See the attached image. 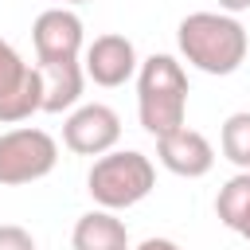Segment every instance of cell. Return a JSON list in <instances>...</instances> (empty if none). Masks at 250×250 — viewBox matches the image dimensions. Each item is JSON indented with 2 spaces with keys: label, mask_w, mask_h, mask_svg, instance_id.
Segmentation results:
<instances>
[{
  "label": "cell",
  "mask_w": 250,
  "mask_h": 250,
  "mask_svg": "<svg viewBox=\"0 0 250 250\" xmlns=\"http://www.w3.org/2000/svg\"><path fill=\"white\" fill-rule=\"evenodd\" d=\"M176 43H180V55L203 70V74H234L242 62H246V51H250V35L246 27L227 16V12H191L180 20L176 27Z\"/></svg>",
  "instance_id": "obj_1"
},
{
  "label": "cell",
  "mask_w": 250,
  "mask_h": 250,
  "mask_svg": "<svg viewBox=\"0 0 250 250\" xmlns=\"http://www.w3.org/2000/svg\"><path fill=\"white\" fill-rule=\"evenodd\" d=\"M137 113L145 133L164 137L188 117V74L172 55H148L137 66Z\"/></svg>",
  "instance_id": "obj_2"
},
{
  "label": "cell",
  "mask_w": 250,
  "mask_h": 250,
  "mask_svg": "<svg viewBox=\"0 0 250 250\" xmlns=\"http://www.w3.org/2000/svg\"><path fill=\"white\" fill-rule=\"evenodd\" d=\"M152 188H156V168L137 148H113V152L98 156L86 176V191L102 211L137 207Z\"/></svg>",
  "instance_id": "obj_3"
},
{
  "label": "cell",
  "mask_w": 250,
  "mask_h": 250,
  "mask_svg": "<svg viewBox=\"0 0 250 250\" xmlns=\"http://www.w3.org/2000/svg\"><path fill=\"white\" fill-rule=\"evenodd\" d=\"M59 164V145L51 133L20 125L0 133V184L4 188H23L43 176H51Z\"/></svg>",
  "instance_id": "obj_4"
},
{
  "label": "cell",
  "mask_w": 250,
  "mask_h": 250,
  "mask_svg": "<svg viewBox=\"0 0 250 250\" xmlns=\"http://www.w3.org/2000/svg\"><path fill=\"white\" fill-rule=\"evenodd\" d=\"M117 141H121V117L102 102L78 105L62 121V145L78 156H105L117 148Z\"/></svg>",
  "instance_id": "obj_5"
},
{
  "label": "cell",
  "mask_w": 250,
  "mask_h": 250,
  "mask_svg": "<svg viewBox=\"0 0 250 250\" xmlns=\"http://www.w3.org/2000/svg\"><path fill=\"white\" fill-rule=\"evenodd\" d=\"M31 43H35V62H78L82 59V20L70 8H47L31 23Z\"/></svg>",
  "instance_id": "obj_6"
},
{
  "label": "cell",
  "mask_w": 250,
  "mask_h": 250,
  "mask_svg": "<svg viewBox=\"0 0 250 250\" xmlns=\"http://www.w3.org/2000/svg\"><path fill=\"white\" fill-rule=\"evenodd\" d=\"M137 47H133V39H125V35H117V31H105V35H98L86 51H82V70H86V78H94V86H105V90H113V86H125L133 74H137Z\"/></svg>",
  "instance_id": "obj_7"
},
{
  "label": "cell",
  "mask_w": 250,
  "mask_h": 250,
  "mask_svg": "<svg viewBox=\"0 0 250 250\" xmlns=\"http://www.w3.org/2000/svg\"><path fill=\"white\" fill-rule=\"evenodd\" d=\"M156 156H160V164H164L172 176H184V180H199V176H207V172L215 168V148H211V141H207L199 129H188V125L156 137Z\"/></svg>",
  "instance_id": "obj_8"
},
{
  "label": "cell",
  "mask_w": 250,
  "mask_h": 250,
  "mask_svg": "<svg viewBox=\"0 0 250 250\" xmlns=\"http://www.w3.org/2000/svg\"><path fill=\"white\" fill-rule=\"evenodd\" d=\"M39 109H43V74H39V66L27 62L12 82L0 86V125L27 121Z\"/></svg>",
  "instance_id": "obj_9"
},
{
  "label": "cell",
  "mask_w": 250,
  "mask_h": 250,
  "mask_svg": "<svg viewBox=\"0 0 250 250\" xmlns=\"http://www.w3.org/2000/svg\"><path fill=\"white\" fill-rule=\"evenodd\" d=\"M74 250H129V230L113 211H86L70 230Z\"/></svg>",
  "instance_id": "obj_10"
},
{
  "label": "cell",
  "mask_w": 250,
  "mask_h": 250,
  "mask_svg": "<svg viewBox=\"0 0 250 250\" xmlns=\"http://www.w3.org/2000/svg\"><path fill=\"white\" fill-rule=\"evenodd\" d=\"M39 74H43V113H62V109L78 105L82 82H86L82 59H78V62H51V66H39Z\"/></svg>",
  "instance_id": "obj_11"
},
{
  "label": "cell",
  "mask_w": 250,
  "mask_h": 250,
  "mask_svg": "<svg viewBox=\"0 0 250 250\" xmlns=\"http://www.w3.org/2000/svg\"><path fill=\"white\" fill-rule=\"evenodd\" d=\"M215 215H219V223H223L227 230H234V234H242V238L250 242V172H234V176L219 188V195H215Z\"/></svg>",
  "instance_id": "obj_12"
},
{
  "label": "cell",
  "mask_w": 250,
  "mask_h": 250,
  "mask_svg": "<svg viewBox=\"0 0 250 250\" xmlns=\"http://www.w3.org/2000/svg\"><path fill=\"white\" fill-rule=\"evenodd\" d=\"M219 148L238 172H250V109H238V113H230L223 121Z\"/></svg>",
  "instance_id": "obj_13"
},
{
  "label": "cell",
  "mask_w": 250,
  "mask_h": 250,
  "mask_svg": "<svg viewBox=\"0 0 250 250\" xmlns=\"http://www.w3.org/2000/svg\"><path fill=\"white\" fill-rule=\"evenodd\" d=\"M0 250H35V238L16 223H0Z\"/></svg>",
  "instance_id": "obj_14"
},
{
  "label": "cell",
  "mask_w": 250,
  "mask_h": 250,
  "mask_svg": "<svg viewBox=\"0 0 250 250\" xmlns=\"http://www.w3.org/2000/svg\"><path fill=\"white\" fill-rule=\"evenodd\" d=\"M23 66H27V62L20 59V51H16V47H12V43L0 35V86H4V82H12V78L23 70Z\"/></svg>",
  "instance_id": "obj_15"
},
{
  "label": "cell",
  "mask_w": 250,
  "mask_h": 250,
  "mask_svg": "<svg viewBox=\"0 0 250 250\" xmlns=\"http://www.w3.org/2000/svg\"><path fill=\"white\" fill-rule=\"evenodd\" d=\"M137 250H180V246H176L172 238H145Z\"/></svg>",
  "instance_id": "obj_16"
},
{
  "label": "cell",
  "mask_w": 250,
  "mask_h": 250,
  "mask_svg": "<svg viewBox=\"0 0 250 250\" xmlns=\"http://www.w3.org/2000/svg\"><path fill=\"white\" fill-rule=\"evenodd\" d=\"M246 8H250V0H219V12H227V16H238Z\"/></svg>",
  "instance_id": "obj_17"
},
{
  "label": "cell",
  "mask_w": 250,
  "mask_h": 250,
  "mask_svg": "<svg viewBox=\"0 0 250 250\" xmlns=\"http://www.w3.org/2000/svg\"><path fill=\"white\" fill-rule=\"evenodd\" d=\"M62 4H90V0H62Z\"/></svg>",
  "instance_id": "obj_18"
}]
</instances>
